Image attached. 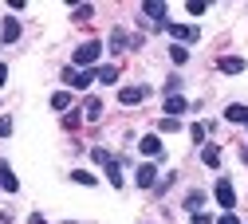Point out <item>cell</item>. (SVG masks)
Instances as JSON below:
<instances>
[{"mask_svg":"<svg viewBox=\"0 0 248 224\" xmlns=\"http://www.w3.org/2000/svg\"><path fill=\"white\" fill-rule=\"evenodd\" d=\"M99 55H103V44H99V40H87L71 59H75V67H91V63H95Z\"/></svg>","mask_w":248,"mask_h":224,"instance_id":"cell-1","label":"cell"},{"mask_svg":"<svg viewBox=\"0 0 248 224\" xmlns=\"http://www.w3.org/2000/svg\"><path fill=\"white\" fill-rule=\"evenodd\" d=\"M213 193H217V205H221L225 212H232V209H236V189H232L229 181H217Z\"/></svg>","mask_w":248,"mask_h":224,"instance_id":"cell-2","label":"cell"},{"mask_svg":"<svg viewBox=\"0 0 248 224\" xmlns=\"http://www.w3.org/2000/svg\"><path fill=\"white\" fill-rule=\"evenodd\" d=\"M166 31H170L173 40H181V44H193V40L201 36V31H197L193 24H170V20H166Z\"/></svg>","mask_w":248,"mask_h":224,"instance_id":"cell-3","label":"cell"},{"mask_svg":"<svg viewBox=\"0 0 248 224\" xmlns=\"http://www.w3.org/2000/svg\"><path fill=\"white\" fill-rule=\"evenodd\" d=\"M150 99V87H122L118 90V103L122 106H134V103H146Z\"/></svg>","mask_w":248,"mask_h":224,"instance_id":"cell-4","label":"cell"},{"mask_svg":"<svg viewBox=\"0 0 248 224\" xmlns=\"http://www.w3.org/2000/svg\"><path fill=\"white\" fill-rule=\"evenodd\" d=\"M134 181H138V189H154V181H158V169H154V165L146 162V165H138Z\"/></svg>","mask_w":248,"mask_h":224,"instance_id":"cell-5","label":"cell"},{"mask_svg":"<svg viewBox=\"0 0 248 224\" xmlns=\"http://www.w3.org/2000/svg\"><path fill=\"white\" fill-rule=\"evenodd\" d=\"M185 110H189V103H185L181 94H166V114H170V118H177V114H185Z\"/></svg>","mask_w":248,"mask_h":224,"instance_id":"cell-6","label":"cell"},{"mask_svg":"<svg viewBox=\"0 0 248 224\" xmlns=\"http://www.w3.org/2000/svg\"><path fill=\"white\" fill-rule=\"evenodd\" d=\"M63 79H67L71 87H79V90H83V87H91V83H95V71H67Z\"/></svg>","mask_w":248,"mask_h":224,"instance_id":"cell-7","label":"cell"},{"mask_svg":"<svg viewBox=\"0 0 248 224\" xmlns=\"http://www.w3.org/2000/svg\"><path fill=\"white\" fill-rule=\"evenodd\" d=\"M0 189H8V193H16V189H20V181H16V173L8 169V162H0Z\"/></svg>","mask_w":248,"mask_h":224,"instance_id":"cell-8","label":"cell"},{"mask_svg":"<svg viewBox=\"0 0 248 224\" xmlns=\"http://www.w3.org/2000/svg\"><path fill=\"white\" fill-rule=\"evenodd\" d=\"M225 118H229L232 126H248V106H240V103H232V106L225 110Z\"/></svg>","mask_w":248,"mask_h":224,"instance_id":"cell-9","label":"cell"},{"mask_svg":"<svg viewBox=\"0 0 248 224\" xmlns=\"http://www.w3.org/2000/svg\"><path fill=\"white\" fill-rule=\"evenodd\" d=\"M0 36H4V44H16V40H20V20H16V16H8V20H4V28H0Z\"/></svg>","mask_w":248,"mask_h":224,"instance_id":"cell-10","label":"cell"},{"mask_svg":"<svg viewBox=\"0 0 248 224\" xmlns=\"http://www.w3.org/2000/svg\"><path fill=\"white\" fill-rule=\"evenodd\" d=\"M138 149H142V153H146V157H158V153H162V138H158V134H146V138H142V146H138Z\"/></svg>","mask_w":248,"mask_h":224,"instance_id":"cell-11","label":"cell"},{"mask_svg":"<svg viewBox=\"0 0 248 224\" xmlns=\"http://www.w3.org/2000/svg\"><path fill=\"white\" fill-rule=\"evenodd\" d=\"M142 16L162 20V24H166V4H158V0H146V4H142Z\"/></svg>","mask_w":248,"mask_h":224,"instance_id":"cell-12","label":"cell"},{"mask_svg":"<svg viewBox=\"0 0 248 224\" xmlns=\"http://www.w3.org/2000/svg\"><path fill=\"white\" fill-rule=\"evenodd\" d=\"M103 169H107V181H110L114 189H122V185H126V181H122V169H118V162H114V157H110V162H107Z\"/></svg>","mask_w":248,"mask_h":224,"instance_id":"cell-13","label":"cell"},{"mask_svg":"<svg viewBox=\"0 0 248 224\" xmlns=\"http://www.w3.org/2000/svg\"><path fill=\"white\" fill-rule=\"evenodd\" d=\"M217 67H221L225 75H240V71H244V59H232V55H225L221 63H217Z\"/></svg>","mask_w":248,"mask_h":224,"instance_id":"cell-14","label":"cell"},{"mask_svg":"<svg viewBox=\"0 0 248 224\" xmlns=\"http://www.w3.org/2000/svg\"><path fill=\"white\" fill-rule=\"evenodd\" d=\"M201 162H205L209 169H217V165H221V149H217V146H205V149H201Z\"/></svg>","mask_w":248,"mask_h":224,"instance_id":"cell-15","label":"cell"},{"mask_svg":"<svg viewBox=\"0 0 248 224\" xmlns=\"http://www.w3.org/2000/svg\"><path fill=\"white\" fill-rule=\"evenodd\" d=\"M99 114H103V99H87V103H83V118H91V122H95Z\"/></svg>","mask_w":248,"mask_h":224,"instance_id":"cell-16","label":"cell"},{"mask_svg":"<svg viewBox=\"0 0 248 224\" xmlns=\"http://www.w3.org/2000/svg\"><path fill=\"white\" fill-rule=\"evenodd\" d=\"M71 106V90H55L51 94V110H67Z\"/></svg>","mask_w":248,"mask_h":224,"instance_id":"cell-17","label":"cell"},{"mask_svg":"<svg viewBox=\"0 0 248 224\" xmlns=\"http://www.w3.org/2000/svg\"><path fill=\"white\" fill-rule=\"evenodd\" d=\"M95 79H99V83H114V79H118V67H114V63H110V67H99Z\"/></svg>","mask_w":248,"mask_h":224,"instance_id":"cell-18","label":"cell"},{"mask_svg":"<svg viewBox=\"0 0 248 224\" xmlns=\"http://www.w3.org/2000/svg\"><path fill=\"white\" fill-rule=\"evenodd\" d=\"M158 130H162V134H177V130H181V122H177V118H170V114H166V118H162V122H158Z\"/></svg>","mask_w":248,"mask_h":224,"instance_id":"cell-19","label":"cell"},{"mask_svg":"<svg viewBox=\"0 0 248 224\" xmlns=\"http://www.w3.org/2000/svg\"><path fill=\"white\" fill-rule=\"evenodd\" d=\"M170 59H173V63H185V59H189V47H185V44H173V47H170Z\"/></svg>","mask_w":248,"mask_h":224,"instance_id":"cell-20","label":"cell"},{"mask_svg":"<svg viewBox=\"0 0 248 224\" xmlns=\"http://www.w3.org/2000/svg\"><path fill=\"white\" fill-rule=\"evenodd\" d=\"M205 205V193H189V197H185V209H189V212H197Z\"/></svg>","mask_w":248,"mask_h":224,"instance_id":"cell-21","label":"cell"},{"mask_svg":"<svg viewBox=\"0 0 248 224\" xmlns=\"http://www.w3.org/2000/svg\"><path fill=\"white\" fill-rule=\"evenodd\" d=\"M71 181H75V185H99V181H95V177H91L87 169H75V173H71Z\"/></svg>","mask_w":248,"mask_h":224,"instance_id":"cell-22","label":"cell"},{"mask_svg":"<svg viewBox=\"0 0 248 224\" xmlns=\"http://www.w3.org/2000/svg\"><path fill=\"white\" fill-rule=\"evenodd\" d=\"M91 16H95V8H91V4H79V8L71 12V20H91Z\"/></svg>","mask_w":248,"mask_h":224,"instance_id":"cell-23","label":"cell"},{"mask_svg":"<svg viewBox=\"0 0 248 224\" xmlns=\"http://www.w3.org/2000/svg\"><path fill=\"white\" fill-rule=\"evenodd\" d=\"M110 47L122 51V47H126V36H122V31H114V36H110Z\"/></svg>","mask_w":248,"mask_h":224,"instance_id":"cell-24","label":"cell"},{"mask_svg":"<svg viewBox=\"0 0 248 224\" xmlns=\"http://www.w3.org/2000/svg\"><path fill=\"white\" fill-rule=\"evenodd\" d=\"M91 157H95L99 165H107V162H110V153H107V149H91Z\"/></svg>","mask_w":248,"mask_h":224,"instance_id":"cell-25","label":"cell"},{"mask_svg":"<svg viewBox=\"0 0 248 224\" xmlns=\"http://www.w3.org/2000/svg\"><path fill=\"white\" fill-rule=\"evenodd\" d=\"M205 8H209V4H205V0H189V12H193V16H201Z\"/></svg>","mask_w":248,"mask_h":224,"instance_id":"cell-26","label":"cell"},{"mask_svg":"<svg viewBox=\"0 0 248 224\" xmlns=\"http://www.w3.org/2000/svg\"><path fill=\"white\" fill-rule=\"evenodd\" d=\"M63 126H67V130H75V126H79V110H71V114L63 118Z\"/></svg>","mask_w":248,"mask_h":224,"instance_id":"cell-27","label":"cell"},{"mask_svg":"<svg viewBox=\"0 0 248 224\" xmlns=\"http://www.w3.org/2000/svg\"><path fill=\"white\" fill-rule=\"evenodd\" d=\"M217 224H240V216L236 212H225V216H217Z\"/></svg>","mask_w":248,"mask_h":224,"instance_id":"cell-28","label":"cell"},{"mask_svg":"<svg viewBox=\"0 0 248 224\" xmlns=\"http://www.w3.org/2000/svg\"><path fill=\"white\" fill-rule=\"evenodd\" d=\"M12 134V118H0V138H8Z\"/></svg>","mask_w":248,"mask_h":224,"instance_id":"cell-29","label":"cell"},{"mask_svg":"<svg viewBox=\"0 0 248 224\" xmlns=\"http://www.w3.org/2000/svg\"><path fill=\"white\" fill-rule=\"evenodd\" d=\"M189 220H193V224H213V216H209V212H193Z\"/></svg>","mask_w":248,"mask_h":224,"instance_id":"cell-30","label":"cell"},{"mask_svg":"<svg viewBox=\"0 0 248 224\" xmlns=\"http://www.w3.org/2000/svg\"><path fill=\"white\" fill-rule=\"evenodd\" d=\"M4 83H8V67L0 63V90H4Z\"/></svg>","mask_w":248,"mask_h":224,"instance_id":"cell-31","label":"cell"}]
</instances>
